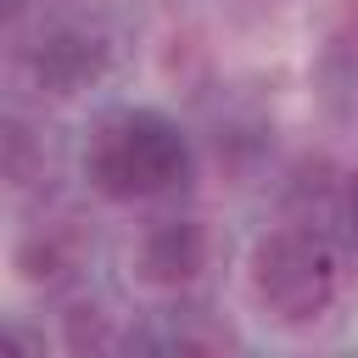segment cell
<instances>
[{
    "label": "cell",
    "instance_id": "1",
    "mask_svg": "<svg viewBox=\"0 0 358 358\" xmlns=\"http://www.w3.org/2000/svg\"><path fill=\"white\" fill-rule=\"evenodd\" d=\"M84 173L106 201H151L190 179V140L157 106H117L90 129Z\"/></svg>",
    "mask_w": 358,
    "mask_h": 358
},
{
    "label": "cell",
    "instance_id": "2",
    "mask_svg": "<svg viewBox=\"0 0 358 358\" xmlns=\"http://www.w3.org/2000/svg\"><path fill=\"white\" fill-rule=\"evenodd\" d=\"M246 285H252V302L274 324H313L330 313V302L341 291L336 246L313 224H280L252 246Z\"/></svg>",
    "mask_w": 358,
    "mask_h": 358
},
{
    "label": "cell",
    "instance_id": "3",
    "mask_svg": "<svg viewBox=\"0 0 358 358\" xmlns=\"http://www.w3.org/2000/svg\"><path fill=\"white\" fill-rule=\"evenodd\" d=\"M17 62H22V73H28L34 90H45V95H78V90H90V84L106 78L112 45H106V34H101L95 22H84V17H56V22H45V28L17 50Z\"/></svg>",
    "mask_w": 358,
    "mask_h": 358
},
{
    "label": "cell",
    "instance_id": "4",
    "mask_svg": "<svg viewBox=\"0 0 358 358\" xmlns=\"http://www.w3.org/2000/svg\"><path fill=\"white\" fill-rule=\"evenodd\" d=\"M207 252H213L207 224L173 213V218L145 224V235H140V246H134V268H140V280L157 285V291H185V285L207 268Z\"/></svg>",
    "mask_w": 358,
    "mask_h": 358
},
{
    "label": "cell",
    "instance_id": "5",
    "mask_svg": "<svg viewBox=\"0 0 358 358\" xmlns=\"http://www.w3.org/2000/svg\"><path fill=\"white\" fill-rule=\"evenodd\" d=\"M129 347H151V352H224L235 347V336L213 319V308L201 302H173V308H157L140 330L123 336Z\"/></svg>",
    "mask_w": 358,
    "mask_h": 358
},
{
    "label": "cell",
    "instance_id": "6",
    "mask_svg": "<svg viewBox=\"0 0 358 358\" xmlns=\"http://www.w3.org/2000/svg\"><path fill=\"white\" fill-rule=\"evenodd\" d=\"M73 263H78V252H73L67 229L34 224V229L17 235V274H22L28 285H62V280L73 274Z\"/></svg>",
    "mask_w": 358,
    "mask_h": 358
},
{
    "label": "cell",
    "instance_id": "7",
    "mask_svg": "<svg viewBox=\"0 0 358 358\" xmlns=\"http://www.w3.org/2000/svg\"><path fill=\"white\" fill-rule=\"evenodd\" d=\"M6 179L11 185H28L34 179V134H28V123L22 117H6Z\"/></svg>",
    "mask_w": 358,
    "mask_h": 358
},
{
    "label": "cell",
    "instance_id": "8",
    "mask_svg": "<svg viewBox=\"0 0 358 358\" xmlns=\"http://www.w3.org/2000/svg\"><path fill=\"white\" fill-rule=\"evenodd\" d=\"M67 347H117V336H106V313L101 308H73L67 313Z\"/></svg>",
    "mask_w": 358,
    "mask_h": 358
},
{
    "label": "cell",
    "instance_id": "9",
    "mask_svg": "<svg viewBox=\"0 0 358 358\" xmlns=\"http://www.w3.org/2000/svg\"><path fill=\"white\" fill-rule=\"evenodd\" d=\"M336 224H341L347 246L358 252V173H347V179H341V218H336Z\"/></svg>",
    "mask_w": 358,
    "mask_h": 358
},
{
    "label": "cell",
    "instance_id": "10",
    "mask_svg": "<svg viewBox=\"0 0 358 358\" xmlns=\"http://www.w3.org/2000/svg\"><path fill=\"white\" fill-rule=\"evenodd\" d=\"M22 11H28V0H6V22H22Z\"/></svg>",
    "mask_w": 358,
    "mask_h": 358
}]
</instances>
